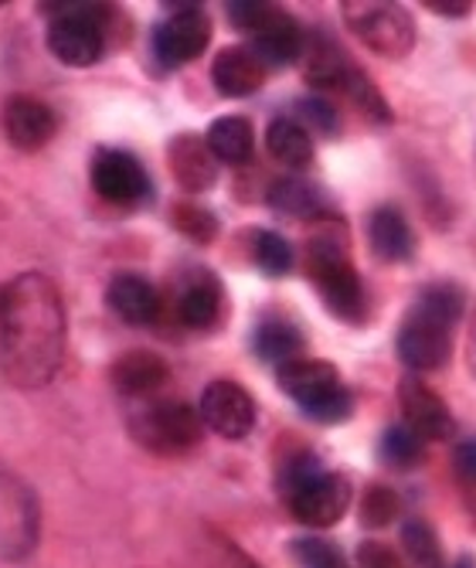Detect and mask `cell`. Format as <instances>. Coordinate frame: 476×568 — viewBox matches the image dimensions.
Instances as JSON below:
<instances>
[{
  "instance_id": "cell-1",
  "label": "cell",
  "mask_w": 476,
  "mask_h": 568,
  "mask_svg": "<svg viewBox=\"0 0 476 568\" xmlns=\"http://www.w3.org/2000/svg\"><path fill=\"white\" fill-rule=\"evenodd\" d=\"M65 303L59 286L41 273H24L4 290L0 310V372L21 388H44L65 357Z\"/></svg>"
},
{
  "instance_id": "cell-2",
  "label": "cell",
  "mask_w": 476,
  "mask_h": 568,
  "mask_svg": "<svg viewBox=\"0 0 476 568\" xmlns=\"http://www.w3.org/2000/svg\"><path fill=\"white\" fill-rule=\"evenodd\" d=\"M306 266H310V280L316 293H321L331 314L347 324H361L367 314V296L347 255V239H344L341 222H331V219L316 222V232L306 245Z\"/></svg>"
},
{
  "instance_id": "cell-3",
  "label": "cell",
  "mask_w": 476,
  "mask_h": 568,
  "mask_svg": "<svg viewBox=\"0 0 476 568\" xmlns=\"http://www.w3.org/2000/svg\"><path fill=\"white\" fill-rule=\"evenodd\" d=\"M280 388L306 412L313 423L337 426L354 416V395L344 388L337 368L321 357H296L276 372Z\"/></svg>"
},
{
  "instance_id": "cell-4",
  "label": "cell",
  "mask_w": 476,
  "mask_h": 568,
  "mask_svg": "<svg viewBox=\"0 0 476 568\" xmlns=\"http://www.w3.org/2000/svg\"><path fill=\"white\" fill-rule=\"evenodd\" d=\"M55 14L48 24V51L62 65L89 69L105 51V21L113 18L110 4H41Z\"/></svg>"
},
{
  "instance_id": "cell-5",
  "label": "cell",
  "mask_w": 476,
  "mask_h": 568,
  "mask_svg": "<svg viewBox=\"0 0 476 568\" xmlns=\"http://www.w3.org/2000/svg\"><path fill=\"white\" fill-rule=\"evenodd\" d=\"M130 436L156 456H181L201 443L204 423L188 402H153L130 416Z\"/></svg>"
},
{
  "instance_id": "cell-6",
  "label": "cell",
  "mask_w": 476,
  "mask_h": 568,
  "mask_svg": "<svg viewBox=\"0 0 476 568\" xmlns=\"http://www.w3.org/2000/svg\"><path fill=\"white\" fill-rule=\"evenodd\" d=\"M344 24L382 59H405L415 48V21L402 4H385V0H347L341 4Z\"/></svg>"
},
{
  "instance_id": "cell-7",
  "label": "cell",
  "mask_w": 476,
  "mask_h": 568,
  "mask_svg": "<svg viewBox=\"0 0 476 568\" xmlns=\"http://www.w3.org/2000/svg\"><path fill=\"white\" fill-rule=\"evenodd\" d=\"M211 41V18L198 4H181L153 28V59L164 69H181L204 55Z\"/></svg>"
},
{
  "instance_id": "cell-8",
  "label": "cell",
  "mask_w": 476,
  "mask_h": 568,
  "mask_svg": "<svg viewBox=\"0 0 476 568\" xmlns=\"http://www.w3.org/2000/svg\"><path fill=\"white\" fill-rule=\"evenodd\" d=\"M89 178H92V187L102 201L123 204V209L150 197V178L130 150H117V146L95 150Z\"/></svg>"
},
{
  "instance_id": "cell-9",
  "label": "cell",
  "mask_w": 476,
  "mask_h": 568,
  "mask_svg": "<svg viewBox=\"0 0 476 568\" xmlns=\"http://www.w3.org/2000/svg\"><path fill=\"white\" fill-rule=\"evenodd\" d=\"M293 518L306 528H331L337 525L351 507V484L341 474H316L303 487H296L290 497Z\"/></svg>"
},
{
  "instance_id": "cell-10",
  "label": "cell",
  "mask_w": 476,
  "mask_h": 568,
  "mask_svg": "<svg viewBox=\"0 0 476 568\" xmlns=\"http://www.w3.org/2000/svg\"><path fill=\"white\" fill-rule=\"evenodd\" d=\"M201 423L222 439H245L255 426V402L239 382H211L198 402Z\"/></svg>"
},
{
  "instance_id": "cell-11",
  "label": "cell",
  "mask_w": 476,
  "mask_h": 568,
  "mask_svg": "<svg viewBox=\"0 0 476 568\" xmlns=\"http://www.w3.org/2000/svg\"><path fill=\"white\" fill-rule=\"evenodd\" d=\"M453 354V327L429 321L422 314H408V321L398 331V357L405 361V368L426 375L439 372Z\"/></svg>"
},
{
  "instance_id": "cell-12",
  "label": "cell",
  "mask_w": 476,
  "mask_h": 568,
  "mask_svg": "<svg viewBox=\"0 0 476 568\" xmlns=\"http://www.w3.org/2000/svg\"><path fill=\"white\" fill-rule=\"evenodd\" d=\"M0 130H4L14 150L34 153L48 146L51 136L59 133V116L34 95H11L4 102V110H0Z\"/></svg>"
},
{
  "instance_id": "cell-13",
  "label": "cell",
  "mask_w": 476,
  "mask_h": 568,
  "mask_svg": "<svg viewBox=\"0 0 476 568\" xmlns=\"http://www.w3.org/2000/svg\"><path fill=\"white\" fill-rule=\"evenodd\" d=\"M398 405H402L405 423L422 439H449L453 429H456L449 405L426 382L415 378V375L402 378V385H398Z\"/></svg>"
},
{
  "instance_id": "cell-14",
  "label": "cell",
  "mask_w": 476,
  "mask_h": 568,
  "mask_svg": "<svg viewBox=\"0 0 476 568\" xmlns=\"http://www.w3.org/2000/svg\"><path fill=\"white\" fill-rule=\"evenodd\" d=\"M222 306H225V290L211 270H194L181 283L178 300H174L178 321L188 331H211L222 321Z\"/></svg>"
},
{
  "instance_id": "cell-15",
  "label": "cell",
  "mask_w": 476,
  "mask_h": 568,
  "mask_svg": "<svg viewBox=\"0 0 476 568\" xmlns=\"http://www.w3.org/2000/svg\"><path fill=\"white\" fill-rule=\"evenodd\" d=\"M252 51L262 59V65H293L306 55V34L300 21L280 8L270 11V18L262 21L252 34Z\"/></svg>"
},
{
  "instance_id": "cell-16",
  "label": "cell",
  "mask_w": 476,
  "mask_h": 568,
  "mask_svg": "<svg viewBox=\"0 0 476 568\" xmlns=\"http://www.w3.org/2000/svg\"><path fill=\"white\" fill-rule=\"evenodd\" d=\"M168 164L174 181L188 194H204L211 184L219 181V158L211 153L207 140L198 133H181L168 146Z\"/></svg>"
},
{
  "instance_id": "cell-17",
  "label": "cell",
  "mask_w": 476,
  "mask_h": 568,
  "mask_svg": "<svg viewBox=\"0 0 476 568\" xmlns=\"http://www.w3.org/2000/svg\"><path fill=\"white\" fill-rule=\"evenodd\" d=\"M211 82L225 99H245L255 95L266 82V65L249 44H229L211 62Z\"/></svg>"
},
{
  "instance_id": "cell-18",
  "label": "cell",
  "mask_w": 476,
  "mask_h": 568,
  "mask_svg": "<svg viewBox=\"0 0 476 568\" xmlns=\"http://www.w3.org/2000/svg\"><path fill=\"white\" fill-rule=\"evenodd\" d=\"M110 378L123 398H153L161 388H168L171 368H168V361L153 351H126L123 357L113 361Z\"/></svg>"
},
{
  "instance_id": "cell-19",
  "label": "cell",
  "mask_w": 476,
  "mask_h": 568,
  "mask_svg": "<svg viewBox=\"0 0 476 568\" xmlns=\"http://www.w3.org/2000/svg\"><path fill=\"white\" fill-rule=\"evenodd\" d=\"M105 306H110L120 321L133 327H146L161 317V293H156L150 280L136 273H120L105 286Z\"/></svg>"
},
{
  "instance_id": "cell-20",
  "label": "cell",
  "mask_w": 476,
  "mask_h": 568,
  "mask_svg": "<svg viewBox=\"0 0 476 568\" xmlns=\"http://www.w3.org/2000/svg\"><path fill=\"white\" fill-rule=\"evenodd\" d=\"M367 242H372V252L382 263H408L415 255V235L412 225L405 222V215L395 209V204H382V209L372 212V222H367Z\"/></svg>"
},
{
  "instance_id": "cell-21",
  "label": "cell",
  "mask_w": 476,
  "mask_h": 568,
  "mask_svg": "<svg viewBox=\"0 0 476 568\" xmlns=\"http://www.w3.org/2000/svg\"><path fill=\"white\" fill-rule=\"evenodd\" d=\"M266 197H270V204L280 215H290V219L324 222L331 215L324 191L316 187V184H310V181H303V178H280V181H273Z\"/></svg>"
},
{
  "instance_id": "cell-22",
  "label": "cell",
  "mask_w": 476,
  "mask_h": 568,
  "mask_svg": "<svg viewBox=\"0 0 476 568\" xmlns=\"http://www.w3.org/2000/svg\"><path fill=\"white\" fill-rule=\"evenodd\" d=\"M211 153L222 161V164H232V168H242L252 161L255 153V130L245 116H222L207 126L204 133Z\"/></svg>"
},
{
  "instance_id": "cell-23",
  "label": "cell",
  "mask_w": 476,
  "mask_h": 568,
  "mask_svg": "<svg viewBox=\"0 0 476 568\" xmlns=\"http://www.w3.org/2000/svg\"><path fill=\"white\" fill-rule=\"evenodd\" d=\"M266 146L273 153V161H280L290 171H303V168L313 164V136L306 133L303 123H296L290 116H280V120L270 123Z\"/></svg>"
},
{
  "instance_id": "cell-24",
  "label": "cell",
  "mask_w": 476,
  "mask_h": 568,
  "mask_svg": "<svg viewBox=\"0 0 476 568\" xmlns=\"http://www.w3.org/2000/svg\"><path fill=\"white\" fill-rule=\"evenodd\" d=\"M351 69H354V62L347 59V51L337 48L327 38H321L316 44L306 48V82L313 89H334V92H341V85L351 75Z\"/></svg>"
},
{
  "instance_id": "cell-25",
  "label": "cell",
  "mask_w": 476,
  "mask_h": 568,
  "mask_svg": "<svg viewBox=\"0 0 476 568\" xmlns=\"http://www.w3.org/2000/svg\"><path fill=\"white\" fill-rule=\"evenodd\" d=\"M252 347L262 361H270V365H286V361H296L300 351H303V334L290 324V321H280V317H270L262 321L252 334Z\"/></svg>"
},
{
  "instance_id": "cell-26",
  "label": "cell",
  "mask_w": 476,
  "mask_h": 568,
  "mask_svg": "<svg viewBox=\"0 0 476 568\" xmlns=\"http://www.w3.org/2000/svg\"><path fill=\"white\" fill-rule=\"evenodd\" d=\"M466 310V293L459 283H433L422 290V296L415 300V314L429 317V321H439L446 327H453Z\"/></svg>"
},
{
  "instance_id": "cell-27",
  "label": "cell",
  "mask_w": 476,
  "mask_h": 568,
  "mask_svg": "<svg viewBox=\"0 0 476 568\" xmlns=\"http://www.w3.org/2000/svg\"><path fill=\"white\" fill-rule=\"evenodd\" d=\"M341 95L351 99V106L361 110L367 120H375V123H392V106H388V99L382 95V89H378L372 79H367L357 65H354L351 75L344 79Z\"/></svg>"
},
{
  "instance_id": "cell-28",
  "label": "cell",
  "mask_w": 476,
  "mask_h": 568,
  "mask_svg": "<svg viewBox=\"0 0 476 568\" xmlns=\"http://www.w3.org/2000/svg\"><path fill=\"white\" fill-rule=\"evenodd\" d=\"M378 453H382V459L388 463L392 470H412L415 463L422 459V453H426V439H422L408 423H402V426L385 429Z\"/></svg>"
},
{
  "instance_id": "cell-29",
  "label": "cell",
  "mask_w": 476,
  "mask_h": 568,
  "mask_svg": "<svg viewBox=\"0 0 476 568\" xmlns=\"http://www.w3.org/2000/svg\"><path fill=\"white\" fill-rule=\"evenodd\" d=\"M252 260L266 276H286L293 270V245L280 232H255Z\"/></svg>"
},
{
  "instance_id": "cell-30",
  "label": "cell",
  "mask_w": 476,
  "mask_h": 568,
  "mask_svg": "<svg viewBox=\"0 0 476 568\" xmlns=\"http://www.w3.org/2000/svg\"><path fill=\"white\" fill-rule=\"evenodd\" d=\"M171 222H174V229H178L181 235H188V239L198 242V245L215 242V235H219V219H215V212H207L204 204H198V201H181V204H174Z\"/></svg>"
},
{
  "instance_id": "cell-31",
  "label": "cell",
  "mask_w": 476,
  "mask_h": 568,
  "mask_svg": "<svg viewBox=\"0 0 476 568\" xmlns=\"http://www.w3.org/2000/svg\"><path fill=\"white\" fill-rule=\"evenodd\" d=\"M402 545L418 568H443V548L426 521H408L402 528Z\"/></svg>"
},
{
  "instance_id": "cell-32",
  "label": "cell",
  "mask_w": 476,
  "mask_h": 568,
  "mask_svg": "<svg viewBox=\"0 0 476 568\" xmlns=\"http://www.w3.org/2000/svg\"><path fill=\"white\" fill-rule=\"evenodd\" d=\"M398 518V494L392 487H367L364 500H361V521L364 528H388Z\"/></svg>"
},
{
  "instance_id": "cell-33",
  "label": "cell",
  "mask_w": 476,
  "mask_h": 568,
  "mask_svg": "<svg viewBox=\"0 0 476 568\" xmlns=\"http://www.w3.org/2000/svg\"><path fill=\"white\" fill-rule=\"evenodd\" d=\"M293 555L303 568H347L341 551L324 538H300L293 541Z\"/></svg>"
},
{
  "instance_id": "cell-34",
  "label": "cell",
  "mask_w": 476,
  "mask_h": 568,
  "mask_svg": "<svg viewBox=\"0 0 476 568\" xmlns=\"http://www.w3.org/2000/svg\"><path fill=\"white\" fill-rule=\"evenodd\" d=\"M300 113L306 116V123H310L313 130H321V133H327V136H334V133H337V126H341L337 110L331 106L327 99H321V95L300 99Z\"/></svg>"
},
{
  "instance_id": "cell-35",
  "label": "cell",
  "mask_w": 476,
  "mask_h": 568,
  "mask_svg": "<svg viewBox=\"0 0 476 568\" xmlns=\"http://www.w3.org/2000/svg\"><path fill=\"white\" fill-rule=\"evenodd\" d=\"M273 8H276V4H262V0H235V4H229V21H232L239 31L252 34L262 21L270 18Z\"/></svg>"
},
{
  "instance_id": "cell-36",
  "label": "cell",
  "mask_w": 476,
  "mask_h": 568,
  "mask_svg": "<svg viewBox=\"0 0 476 568\" xmlns=\"http://www.w3.org/2000/svg\"><path fill=\"white\" fill-rule=\"evenodd\" d=\"M357 561H361L364 568H405V561L398 558V551L388 548V545H382V541H367V545H361V548H357Z\"/></svg>"
},
{
  "instance_id": "cell-37",
  "label": "cell",
  "mask_w": 476,
  "mask_h": 568,
  "mask_svg": "<svg viewBox=\"0 0 476 568\" xmlns=\"http://www.w3.org/2000/svg\"><path fill=\"white\" fill-rule=\"evenodd\" d=\"M453 459H456V470H459V477L476 484V439H469V443H459V446H456V453H453Z\"/></svg>"
},
{
  "instance_id": "cell-38",
  "label": "cell",
  "mask_w": 476,
  "mask_h": 568,
  "mask_svg": "<svg viewBox=\"0 0 476 568\" xmlns=\"http://www.w3.org/2000/svg\"><path fill=\"white\" fill-rule=\"evenodd\" d=\"M422 8L433 14H443V18H466L473 11L469 0H422Z\"/></svg>"
},
{
  "instance_id": "cell-39",
  "label": "cell",
  "mask_w": 476,
  "mask_h": 568,
  "mask_svg": "<svg viewBox=\"0 0 476 568\" xmlns=\"http://www.w3.org/2000/svg\"><path fill=\"white\" fill-rule=\"evenodd\" d=\"M466 361H469V372L476 378V314H473V324H469V341H466Z\"/></svg>"
},
{
  "instance_id": "cell-40",
  "label": "cell",
  "mask_w": 476,
  "mask_h": 568,
  "mask_svg": "<svg viewBox=\"0 0 476 568\" xmlns=\"http://www.w3.org/2000/svg\"><path fill=\"white\" fill-rule=\"evenodd\" d=\"M0 310H4V290H0Z\"/></svg>"
}]
</instances>
